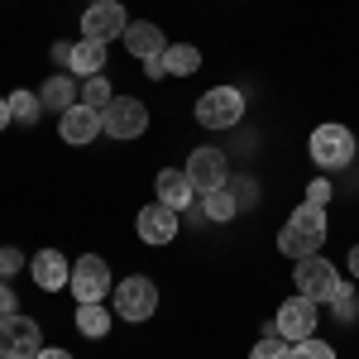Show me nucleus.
<instances>
[{"instance_id":"obj_1","label":"nucleus","mask_w":359,"mask_h":359,"mask_svg":"<svg viewBox=\"0 0 359 359\" xmlns=\"http://www.w3.org/2000/svg\"><path fill=\"white\" fill-rule=\"evenodd\" d=\"M321 245H326V206L302 201V206L287 216V225L278 230V249H283L287 259H306V254H321Z\"/></svg>"},{"instance_id":"obj_2","label":"nucleus","mask_w":359,"mask_h":359,"mask_svg":"<svg viewBox=\"0 0 359 359\" xmlns=\"http://www.w3.org/2000/svg\"><path fill=\"white\" fill-rule=\"evenodd\" d=\"M111 297H115V316L120 321H149L158 311V287H154V278H144V273H130L125 283H115Z\"/></svg>"},{"instance_id":"obj_3","label":"nucleus","mask_w":359,"mask_h":359,"mask_svg":"<svg viewBox=\"0 0 359 359\" xmlns=\"http://www.w3.org/2000/svg\"><path fill=\"white\" fill-rule=\"evenodd\" d=\"M43 350V331L39 321L15 311V316H0V359H34Z\"/></svg>"},{"instance_id":"obj_4","label":"nucleus","mask_w":359,"mask_h":359,"mask_svg":"<svg viewBox=\"0 0 359 359\" xmlns=\"http://www.w3.org/2000/svg\"><path fill=\"white\" fill-rule=\"evenodd\" d=\"M196 120H201L206 130H230V125H240V120H245V91H235V86H211V91L196 101Z\"/></svg>"},{"instance_id":"obj_5","label":"nucleus","mask_w":359,"mask_h":359,"mask_svg":"<svg viewBox=\"0 0 359 359\" xmlns=\"http://www.w3.org/2000/svg\"><path fill=\"white\" fill-rule=\"evenodd\" d=\"M297 292L302 297H311V302H331L335 287H340V273H335L331 259H321V254H306V259H297Z\"/></svg>"},{"instance_id":"obj_6","label":"nucleus","mask_w":359,"mask_h":359,"mask_svg":"<svg viewBox=\"0 0 359 359\" xmlns=\"http://www.w3.org/2000/svg\"><path fill=\"white\" fill-rule=\"evenodd\" d=\"M67 287H72V297H77V302H101V297H111V287H115L111 264H106V259H96V254L77 259Z\"/></svg>"},{"instance_id":"obj_7","label":"nucleus","mask_w":359,"mask_h":359,"mask_svg":"<svg viewBox=\"0 0 359 359\" xmlns=\"http://www.w3.org/2000/svg\"><path fill=\"white\" fill-rule=\"evenodd\" d=\"M101 125H106L111 139H139L149 130V106L135 101V96H115L111 106L101 111Z\"/></svg>"},{"instance_id":"obj_8","label":"nucleus","mask_w":359,"mask_h":359,"mask_svg":"<svg viewBox=\"0 0 359 359\" xmlns=\"http://www.w3.org/2000/svg\"><path fill=\"white\" fill-rule=\"evenodd\" d=\"M311 158L321 168H345L355 158V135L345 125H316L311 130Z\"/></svg>"},{"instance_id":"obj_9","label":"nucleus","mask_w":359,"mask_h":359,"mask_svg":"<svg viewBox=\"0 0 359 359\" xmlns=\"http://www.w3.org/2000/svg\"><path fill=\"white\" fill-rule=\"evenodd\" d=\"M125 29H130V15H125L115 0H96V5H86V15H82V39L111 43V39H125Z\"/></svg>"},{"instance_id":"obj_10","label":"nucleus","mask_w":359,"mask_h":359,"mask_svg":"<svg viewBox=\"0 0 359 359\" xmlns=\"http://www.w3.org/2000/svg\"><path fill=\"white\" fill-rule=\"evenodd\" d=\"M273 326L278 335L287 340V345H297V340H306V335H316V302L311 297H287V302L278 306V316H273Z\"/></svg>"},{"instance_id":"obj_11","label":"nucleus","mask_w":359,"mask_h":359,"mask_svg":"<svg viewBox=\"0 0 359 359\" xmlns=\"http://www.w3.org/2000/svg\"><path fill=\"white\" fill-rule=\"evenodd\" d=\"M182 172L192 177L196 196H201V192H216V187H225V182H230V163H225L221 149H196Z\"/></svg>"},{"instance_id":"obj_12","label":"nucleus","mask_w":359,"mask_h":359,"mask_svg":"<svg viewBox=\"0 0 359 359\" xmlns=\"http://www.w3.org/2000/svg\"><path fill=\"white\" fill-rule=\"evenodd\" d=\"M57 135H62V144H96V139L106 135V125H101V111H91V106H72V111L57 115Z\"/></svg>"},{"instance_id":"obj_13","label":"nucleus","mask_w":359,"mask_h":359,"mask_svg":"<svg viewBox=\"0 0 359 359\" xmlns=\"http://www.w3.org/2000/svg\"><path fill=\"white\" fill-rule=\"evenodd\" d=\"M135 230H139V240H144V245H172V240H177V230H182V221H177V211H172V206L154 201V206H144V211H139Z\"/></svg>"},{"instance_id":"obj_14","label":"nucleus","mask_w":359,"mask_h":359,"mask_svg":"<svg viewBox=\"0 0 359 359\" xmlns=\"http://www.w3.org/2000/svg\"><path fill=\"white\" fill-rule=\"evenodd\" d=\"M29 273H34V283H39L43 292H57V287L72 283V264H67L57 249H39V254L29 259Z\"/></svg>"},{"instance_id":"obj_15","label":"nucleus","mask_w":359,"mask_h":359,"mask_svg":"<svg viewBox=\"0 0 359 359\" xmlns=\"http://www.w3.org/2000/svg\"><path fill=\"white\" fill-rule=\"evenodd\" d=\"M154 187H158V201L172 206V211H182V206H192V201H196V187H192V177H187L182 168H163Z\"/></svg>"},{"instance_id":"obj_16","label":"nucleus","mask_w":359,"mask_h":359,"mask_svg":"<svg viewBox=\"0 0 359 359\" xmlns=\"http://www.w3.org/2000/svg\"><path fill=\"white\" fill-rule=\"evenodd\" d=\"M125 48L144 62V57H154V53H163L168 43H163V29L158 25H149V20H130V29H125Z\"/></svg>"},{"instance_id":"obj_17","label":"nucleus","mask_w":359,"mask_h":359,"mask_svg":"<svg viewBox=\"0 0 359 359\" xmlns=\"http://www.w3.org/2000/svg\"><path fill=\"white\" fill-rule=\"evenodd\" d=\"M39 101H43L48 111H72V106L82 101V91H77V82H72L67 72H57V77H48V82L39 86Z\"/></svg>"},{"instance_id":"obj_18","label":"nucleus","mask_w":359,"mask_h":359,"mask_svg":"<svg viewBox=\"0 0 359 359\" xmlns=\"http://www.w3.org/2000/svg\"><path fill=\"white\" fill-rule=\"evenodd\" d=\"M101 67H106V43H96V39H77V43H72V72L86 82V77H96Z\"/></svg>"},{"instance_id":"obj_19","label":"nucleus","mask_w":359,"mask_h":359,"mask_svg":"<svg viewBox=\"0 0 359 359\" xmlns=\"http://www.w3.org/2000/svg\"><path fill=\"white\" fill-rule=\"evenodd\" d=\"M235 211H240V201H235V192L230 187H216V192H201V221H235Z\"/></svg>"},{"instance_id":"obj_20","label":"nucleus","mask_w":359,"mask_h":359,"mask_svg":"<svg viewBox=\"0 0 359 359\" xmlns=\"http://www.w3.org/2000/svg\"><path fill=\"white\" fill-rule=\"evenodd\" d=\"M77 331L86 340H101V335H111V311L101 302H77Z\"/></svg>"},{"instance_id":"obj_21","label":"nucleus","mask_w":359,"mask_h":359,"mask_svg":"<svg viewBox=\"0 0 359 359\" xmlns=\"http://www.w3.org/2000/svg\"><path fill=\"white\" fill-rule=\"evenodd\" d=\"M163 57H168V72L172 77H192L196 67H201V48L196 43H168Z\"/></svg>"},{"instance_id":"obj_22","label":"nucleus","mask_w":359,"mask_h":359,"mask_svg":"<svg viewBox=\"0 0 359 359\" xmlns=\"http://www.w3.org/2000/svg\"><path fill=\"white\" fill-rule=\"evenodd\" d=\"M111 101H115V91H111V82H106L101 72H96V77H86V82H82V106H91V111H106Z\"/></svg>"},{"instance_id":"obj_23","label":"nucleus","mask_w":359,"mask_h":359,"mask_svg":"<svg viewBox=\"0 0 359 359\" xmlns=\"http://www.w3.org/2000/svg\"><path fill=\"white\" fill-rule=\"evenodd\" d=\"M39 111H43L39 91H15V96H10V115H15V120H25V125H34V120H39Z\"/></svg>"},{"instance_id":"obj_24","label":"nucleus","mask_w":359,"mask_h":359,"mask_svg":"<svg viewBox=\"0 0 359 359\" xmlns=\"http://www.w3.org/2000/svg\"><path fill=\"white\" fill-rule=\"evenodd\" d=\"M249 359H292V345H287L278 331H269L254 350H249Z\"/></svg>"},{"instance_id":"obj_25","label":"nucleus","mask_w":359,"mask_h":359,"mask_svg":"<svg viewBox=\"0 0 359 359\" xmlns=\"http://www.w3.org/2000/svg\"><path fill=\"white\" fill-rule=\"evenodd\" d=\"M331 306H335V316H340V321H355V316H359V292L340 283V287H335V297H331Z\"/></svg>"},{"instance_id":"obj_26","label":"nucleus","mask_w":359,"mask_h":359,"mask_svg":"<svg viewBox=\"0 0 359 359\" xmlns=\"http://www.w3.org/2000/svg\"><path fill=\"white\" fill-rule=\"evenodd\" d=\"M292 359H335V350L326 345V340L306 335V340H297V345H292Z\"/></svg>"},{"instance_id":"obj_27","label":"nucleus","mask_w":359,"mask_h":359,"mask_svg":"<svg viewBox=\"0 0 359 359\" xmlns=\"http://www.w3.org/2000/svg\"><path fill=\"white\" fill-rule=\"evenodd\" d=\"M20 269H25V254H20L15 245H5V249H0V283H10Z\"/></svg>"},{"instance_id":"obj_28","label":"nucleus","mask_w":359,"mask_h":359,"mask_svg":"<svg viewBox=\"0 0 359 359\" xmlns=\"http://www.w3.org/2000/svg\"><path fill=\"white\" fill-rule=\"evenodd\" d=\"M331 182H326V177H316V182H306V201H311V206H326V201H331Z\"/></svg>"},{"instance_id":"obj_29","label":"nucleus","mask_w":359,"mask_h":359,"mask_svg":"<svg viewBox=\"0 0 359 359\" xmlns=\"http://www.w3.org/2000/svg\"><path fill=\"white\" fill-rule=\"evenodd\" d=\"M144 72H149V77H154V82H163V77H168V57H163V53L144 57Z\"/></svg>"},{"instance_id":"obj_30","label":"nucleus","mask_w":359,"mask_h":359,"mask_svg":"<svg viewBox=\"0 0 359 359\" xmlns=\"http://www.w3.org/2000/svg\"><path fill=\"white\" fill-rule=\"evenodd\" d=\"M0 316H15V287L0 283Z\"/></svg>"},{"instance_id":"obj_31","label":"nucleus","mask_w":359,"mask_h":359,"mask_svg":"<svg viewBox=\"0 0 359 359\" xmlns=\"http://www.w3.org/2000/svg\"><path fill=\"white\" fill-rule=\"evenodd\" d=\"M53 62H62V67H72V43H53Z\"/></svg>"},{"instance_id":"obj_32","label":"nucleus","mask_w":359,"mask_h":359,"mask_svg":"<svg viewBox=\"0 0 359 359\" xmlns=\"http://www.w3.org/2000/svg\"><path fill=\"white\" fill-rule=\"evenodd\" d=\"M345 259H350V264H345V269H350V278H355V283H359V245L350 249V254H345Z\"/></svg>"},{"instance_id":"obj_33","label":"nucleus","mask_w":359,"mask_h":359,"mask_svg":"<svg viewBox=\"0 0 359 359\" xmlns=\"http://www.w3.org/2000/svg\"><path fill=\"white\" fill-rule=\"evenodd\" d=\"M10 125V96H0V130Z\"/></svg>"},{"instance_id":"obj_34","label":"nucleus","mask_w":359,"mask_h":359,"mask_svg":"<svg viewBox=\"0 0 359 359\" xmlns=\"http://www.w3.org/2000/svg\"><path fill=\"white\" fill-rule=\"evenodd\" d=\"M34 359H72V355H67V350H39Z\"/></svg>"},{"instance_id":"obj_35","label":"nucleus","mask_w":359,"mask_h":359,"mask_svg":"<svg viewBox=\"0 0 359 359\" xmlns=\"http://www.w3.org/2000/svg\"><path fill=\"white\" fill-rule=\"evenodd\" d=\"M86 5H96V0H86Z\"/></svg>"}]
</instances>
